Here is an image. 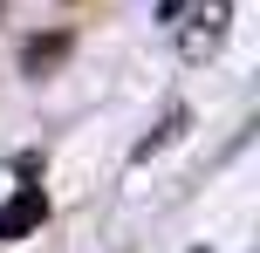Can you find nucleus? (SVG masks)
Wrapping results in <instances>:
<instances>
[{
	"instance_id": "f257e3e1",
	"label": "nucleus",
	"mask_w": 260,
	"mask_h": 253,
	"mask_svg": "<svg viewBox=\"0 0 260 253\" xmlns=\"http://www.w3.org/2000/svg\"><path fill=\"white\" fill-rule=\"evenodd\" d=\"M41 219H48V192H41V185H21L7 205H0V240H27Z\"/></svg>"
},
{
	"instance_id": "f03ea898",
	"label": "nucleus",
	"mask_w": 260,
	"mask_h": 253,
	"mask_svg": "<svg viewBox=\"0 0 260 253\" xmlns=\"http://www.w3.org/2000/svg\"><path fill=\"white\" fill-rule=\"evenodd\" d=\"M199 34L185 41V55H206V48H219V34H226V0H206V7H199Z\"/></svg>"
},
{
	"instance_id": "7ed1b4c3",
	"label": "nucleus",
	"mask_w": 260,
	"mask_h": 253,
	"mask_svg": "<svg viewBox=\"0 0 260 253\" xmlns=\"http://www.w3.org/2000/svg\"><path fill=\"white\" fill-rule=\"evenodd\" d=\"M62 55H69V34H48V41L35 34V41L21 48V68H27V76H41V68H55Z\"/></svg>"
},
{
	"instance_id": "20e7f679",
	"label": "nucleus",
	"mask_w": 260,
	"mask_h": 253,
	"mask_svg": "<svg viewBox=\"0 0 260 253\" xmlns=\"http://www.w3.org/2000/svg\"><path fill=\"white\" fill-rule=\"evenodd\" d=\"M185 14V0H157V21H178Z\"/></svg>"
}]
</instances>
